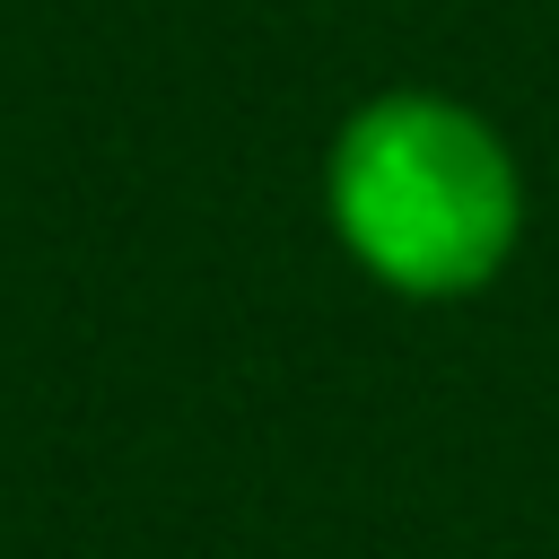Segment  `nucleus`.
I'll list each match as a JSON object with an SVG mask.
<instances>
[{"label": "nucleus", "instance_id": "f257e3e1", "mask_svg": "<svg viewBox=\"0 0 559 559\" xmlns=\"http://www.w3.org/2000/svg\"><path fill=\"white\" fill-rule=\"evenodd\" d=\"M332 227L384 288L463 297L515 253L524 183L472 105L393 87L332 140Z\"/></svg>", "mask_w": 559, "mask_h": 559}]
</instances>
